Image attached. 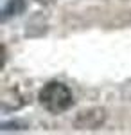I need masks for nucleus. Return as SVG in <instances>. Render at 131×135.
<instances>
[{
  "label": "nucleus",
  "instance_id": "nucleus-3",
  "mask_svg": "<svg viewBox=\"0 0 131 135\" xmlns=\"http://www.w3.org/2000/svg\"><path fill=\"white\" fill-rule=\"evenodd\" d=\"M23 9H25V0H9L4 7V20L14 15H20Z\"/></svg>",
  "mask_w": 131,
  "mask_h": 135
},
{
  "label": "nucleus",
  "instance_id": "nucleus-2",
  "mask_svg": "<svg viewBox=\"0 0 131 135\" xmlns=\"http://www.w3.org/2000/svg\"><path fill=\"white\" fill-rule=\"evenodd\" d=\"M104 121V112L102 110H88L81 112L75 119V126L79 130H95Z\"/></svg>",
  "mask_w": 131,
  "mask_h": 135
},
{
  "label": "nucleus",
  "instance_id": "nucleus-1",
  "mask_svg": "<svg viewBox=\"0 0 131 135\" xmlns=\"http://www.w3.org/2000/svg\"><path fill=\"white\" fill-rule=\"evenodd\" d=\"M38 99H40L41 106L47 112H51V114H63L68 108H72L74 94H72V90L65 83L51 81V83H47L40 90Z\"/></svg>",
  "mask_w": 131,
  "mask_h": 135
}]
</instances>
